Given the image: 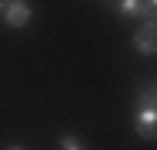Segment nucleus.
I'll return each mask as SVG.
<instances>
[{
  "label": "nucleus",
  "instance_id": "7ed1b4c3",
  "mask_svg": "<svg viewBox=\"0 0 157 150\" xmlns=\"http://www.w3.org/2000/svg\"><path fill=\"white\" fill-rule=\"evenodd\" d=\"M134 130H137V137L154 140L157 137V107H137L134 110Z\"/></svg>",
  "mask_w": 157,
  "mask_h": 150
},
{
  "label": "nucleus",
  "instance_id": "20e7f679",
  "mask_svg": "<svg viewBox=\"0 0 157 150\" xmlns=\"http://www.w3.org/2000/svg\"><path fill=\"white\" fill-rule=\"evenodd\" d=\"M121 17H144V0H117Z\"/></svg>",
  "mask_w": 157,
  "mask_h": 150
},
{
  "label": "nucleus",
  "instance_id": "f03ea898",
  "mask_svg": "<svg viewBox=\"0 0 157 150\" xmlns=\"http://www.w3.org/2000/svg\"><path fill=\"white\" fill-rule=\"evenodd\" d=\"M134 50L140 54V57H154V50H157V27H154V20H144L140 27H137V33H134Z\"/></svg>",
  "mask_w": 157,
  "mask_h": 150
},
{
  "label": "nucleus",
  "instance_id": "39448f33",
  "mask_svg": "<svg viewBox=\"0 0 157 150\" xmlns=\"http://www.w3.org/2000/svg\"><path fill=\"white\" fill-rule=\"evenodd\" d=\"M60 150H87V147H84V140H80V137L63 133V137H60Z\"/></svg>",
  "mask_w": 157,
  "mask_h": 150
},
{
  "label": "nucleus",
  "instance_id": "423d86ee",
  "mask_svg": "<svg viewBox=\"0 0 157 150\" xmlns=\"http://www.w3.org/2000/svg\"><path fill=\"white\" fill-rule=\"evenodd\" d=\"M137 107H157V97H154V84H144L140 90V103Z\"/></svg>",
  "mask_w": 157,
  "mask_h": 150
},
{
  "label": "nucleus",
  "instance_id": "0eeeda50",
  "mask_svg": "<svg viewBox=\"0 0 157 150\" xmlns=\"http://www.w3.org/2000/svg\"><path fill=\"white\" fill-rule=\"evenodd\" d=\"M3 150H24V147H20V144H10V147H3Z\"/></svg>",
  "mask_w": 157,
  "mask_h": 150
},
{
  "label": "nucleus",
  "instance_id": "f257e3e1",
  "mask_svg": "<svg viewBox=\"0 0 157 150\" xmlns=\"http://www.w3.org/2000/svg\"><path fill=\"white\" fill-rule=\"evenodd\" d=\"M0 13H3V24L13 27V30L27 27L33 20V7L27 0H3V3H0Z\"/></svg>",
  "mask_w": 157,
  "mask_h": 150
}]
</instances>
